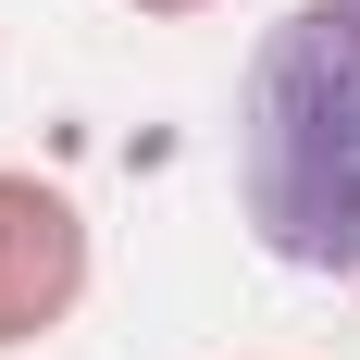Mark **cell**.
<instances>
[{"instance_id":"obj_1","label":"cell","mask_w":360,"mask_h":360,"mask_svg":"<svg viewBox=\"0 0 360 360\" xmlns=\"http://www.w3.org/2000/svg\"><path fill=\"white\" fill-rule=\"evenodd\" d=\"M236 186L274 261L360 274V0H298L249 50Z\"/></svg>"},{"instance_id":"obj_2","label":"cell","mask_w":360,"mask_h":360,"mask_svg":"<svg viewBox=\"0 0 360 360\" xmlns=\"http://www.w3.org/2000/svg\"><path fill=\"white\" fill-rule=\"evenodd\" d=\"M87 274H100V236L75 212V186L0 162V348H37L87 311Z\"/></svg>"},{"instance_id":"obj_3","label":"cell","mask_w":360,"mask_h":360,"mask_svg":"<svg viewBox=\"0 0 360 360\" xmlns=\"http://www.w3.org/2000/svg\"><path fill=\"white\" fill-rule=\"evenodd\" d=\"M124 13H149V25H186V13H212V0H124Z\"/></svg>"}]
</instances>
